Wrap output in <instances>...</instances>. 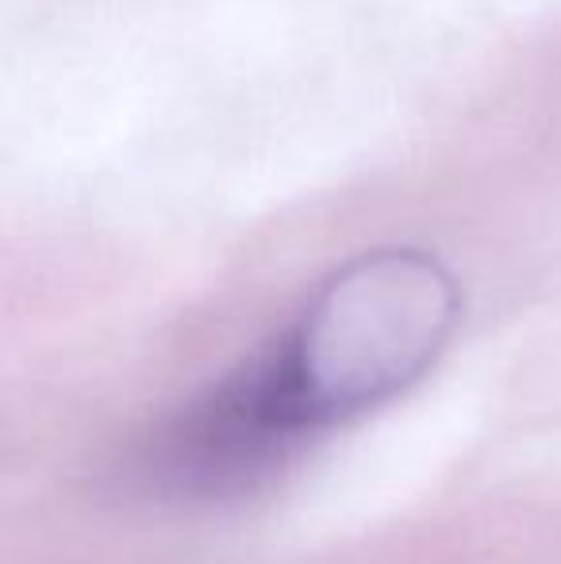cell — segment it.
I'll list each match as a JSON object with an SVG mask.
<instances>
[{"instance_id":"1","label":"cell","mask_w":561,"mask_h":564,"mask_svg":"<svg viewBox=\"0 0 561 564\" xmlns=\"http://www.w3.org/2000/svg\"><path fill=\"white\" fill-rule=\"evenodd\" d=\"M457 307L454 276L431 253H362L270 346L165 419L177 473L212 499L258 488L315 434L420 380Z\"/></svg>"}]
</instances>
